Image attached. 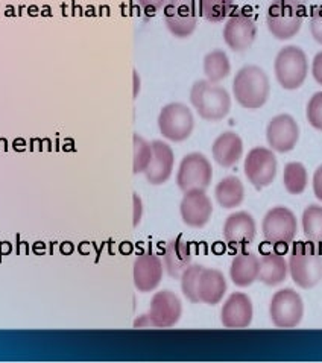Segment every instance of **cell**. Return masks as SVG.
<instances>
[{
  "instance_id": "7",
  "label": "cell",
  "mask_w": 322,
  "mask_h": 363,
  "mask_svg": "<svg viewBox=\"0 0 322 363\" xmlns=\"http://www.w3.org/2000/svg\"><path fill=\"white\" fill-rule=\"evenodd\" d=\"M213 179L210 160L201 152H190L181 160L177 172V186L186 194L190 190H207Z\"/></svg>"
},
{
  "instance_id": "31",
  "label": "cell",
  "mask_w": 322,
  "mask_h": 363,
  "mask_svg": "<svg viewBox=\"0 0 322 363\" xmlns=\"http://www.w3.org/2000/svg\"><path fill=\"white\" fill-rule=\"evenodd\" d=\"M152 160V145L146 142L142 135L134 134V160H133V172L135 175L145 174L149 163Z\"/></svg>"
},
{
  "instance_id": "25",
  "label": "cell",
  "mask_w": 322,
  "mask_h": 363,
  "mask_svg": "<svg viewBox=\"0 0 322 363\" xmlns=\"http://www.w3.org/2000/svg\"><path fill=\"white\" fill-rule=\"evenodd\" d=\"M214 198L222 208H235L239 207L245 199V187L238 177H225L218 186L214 187Z\"/></svg>"
},
{
  "instance_id": "9",
  "label": "cell",
  "mask_w": 322,
  "mask_h": 363,
  "mask_svg": "<svg viewBox=\"0 0 322 363\" xmlns=\"http://www.w3.org/2000/svg\"><path fill=\"white\" fill-rule=\"evenodd\" d=\"M270 315L272 324L277 328H295L303 321L304 303L303 298L296 291L286 287L274 294Z\"/></svg>"
},
{
  "instance_id": "13",
  "label": "cell",
  "mask_w": 322,
  "mask_h": 363,
  "mask_svg": "<svg viewBox=\"0 0 322 363\" xmlns=\"http://www.w3.org/2000/svg\"><path fill=\"white\" fill-rule=\"evenodd\" d=\"M223 41L233 52L248 50L257 38V23L250 16L239 11L228 17L223 26Z\"/></svg>"
},
{
  "instance_id": "16",
  "label": "cell",
  "mask_w": 322,
  "mask_h": 363,
  "mask_svg": "<svg viewBox=\"0 0 322 363\" xmlns=\"http://www.w3.org/2000/svg\"><path fill=\"white\" fill-rule=\"evenodd\" d=\"M182 222L190 228H204L213 215V202L206 190L186 191L179 204Z\"/></svg>"
},
{
  "instance_id": "3",
  "label": "cell",
  "mask_w": 322,
  "mask_h": 363,
  "mask_svg": "<svg viewBox=\"0 0 322 363\" xmlns=\"http://www.w3.org/2000/svg\"><path fill=\"white\" fill-rule=\"evenodd\" d=\"M287 266L294 283L301 289H312L322 280V252L315 242L296 243Z\"/></svg>"
},
{
  "instance_id": "34",
  "label": "cell",
  "mask_w": 322,
  "mask_h": 363,
  "mask_svg": "<svg viewBox=\"0 0 322 363\" xmlns=\"http://www.w3.org/2000/svg\"><path fill=\"white\" fill-rule=\"evenodd\" d=\"M137 2L148 16H154L157 11L165 8L167 0H137Z\"/></svg>"
},
{
  "instance_id": "20",
  "label": "cell",
  "mask_w": 322,
  "mask_h": 363,
  "mask_svg": "<svg viewBox=\"0 0 322 363\" xmlns=\"http://www.w3.org/2000/svg\"><path fill=\"white\" fill-rule=\"evenodd\" d=\"M213 160L221 167H233L240 162L243 155V140L234 131H225L214 138L211 146Z\"/></svg>"
},
{
  "instance_id": "26",
  "label": "cell",
  "mask_w": 322,
  "mask_h": 363,
  "mask_svg": "<svg viewBox=\"0 0 322 363\" xmlns=\"http://www.w3.org/2000/svg\"><path fill=\"white\" fill-rule=\"evenodd\" d=\"M204 74H206L207 81L213 84H219L221 81L227 79L231 73V62L227 53L222 49H213L204 57L202 62Z\"/></svg>"
},
{
  "instance_id": "21",
  "label": "cell",
  "mask_w": 322,
  "mask_h": 363,
  "mask_svg": "<svg viewBox=\"0 0 322 363\" xmlns=\"http://www.w3.org/2000/svg\"><path fill=\"white\" fill-rule=\"evenodd\" d=\"M225 292H227V280H225V275L219 269L206 268V266H204L198 280L199 303H204L207 306H216L223 300Z\"/></svg>"
},
{
  "instance_id": "17",
  "label": "cell",
  "mask_w": 322,
  "mask_h": 363,
  "mask_svg": "<svg viewBox=\"0 0 322 363\" xmlns=\"http://www.w3.org/2000/svg\"><path fill=\"white\" fill-rule=\"evenodd\" d=\"M252 316L254 308L251 298L246 294L234 292L227 298V301L222 306L221 323L225 328L240 330L251 325Z\"/></svg>"
},
{
  "instance_id": "37",
  "label": "cell",
  "mask_w": 322,
  "mask_h": 363,
  "mask_svg": "<svg viewBox=\"0 0 322 363\" xmlns=\"http://www.w3.org/2000/svg\"><path fill=\"white\" fill-rule=\"evenodd\" d=\"M143 216V202L137 194H134V227H137L140 223Z\"/></svg>"
},
{
  "instance_id": "23",
  "label": "cell",
  "mask_w": 322,
  "mask_h": 363,
  "mask_svg": "<svg viewBox=\"0 0 322 363\" xmlns=\"http://www.w3.org/2000/svg\"><path fill=\"white\" fill-rule=\"evenodd\" d=\"M260 257L250 251L239 252L231 262L230 279L238 287H250L259 279Z\"/></svg>"
},
{
  "instance_id": "33",
  "label": "cell",
  "mask_w": 322,
  "mask_h": 363,
  "mask_svg": "<svg viewBox=\"0 0 322 363\" xmlns=\"http://www.w3.org/2000/svg\"><path fill=\"white\" fill-rule=\"evenodd\" d=\"M310 34L322 46V5L316 6L310 17Z\"/></svg>"
},
{
  "instance_id": "5",
  "label": "cell",
  "mask_w": 322,
  "mask_h": 363,
  "mask_svg": "<svg viewBox=\"0 0 322 363\" xmlns=\"http://www.w3.org/2000/svg\"><path fill=\"white\" fill-rule=\"evenodd\" d=\"M277 82L284 90H298L309 74V60L299 46H284L278 50L274 61Z\"/></svg>"
},
{
  "instance_id": "24",
  "label": "cell",
  "mask_w": 322,
  "mask_h": 363,
  "mask_svg": "<svg viewBox=\"0 0 322 363\" xmlns=\"http://www.w3.org/2000/svg\"><path fill=\"white\" fill-rule=\"evenodd\" d=\"M289 275V266L284 255L277 251H267L262 254L260 271L257 281H262L266 286H278L284 283Z\"/></svg>"
},
{
  "instance_id": "18",
  "label": "cell",
  "mask_w": 322,
  "mask_h": 363,
  "mask_svg": "<svg viewBox=\"0 0 322 363\" xmlns=\"http://www.w3.org/2000/svg\"><path fill=\"white\" fill-rule=\"evenodd\" d=\"M152 160L145 170V177L149 184L161 186L170 178L175 166V154L166 142L154 140L152 143Z\"/></svg>"
},
{
  "instance_id": "14",
  "label": "cell",
  "mask_w": 322,
  "mask_h": 363,
  "mask_svg": "<svg viewBox=\"0 0 322 363\" xmlns=\"http://www.w3.org/2000/svg\"><path fill=\"white\" fill-rule=\"evenodd\" d=\"M148 315L152 323V328L175 327L182 316V304L179 296L169 289L154 294Z\"/></svg>"
},
{
  "instance_id": "12",
  "label": "cell",
  "mask_w": 322,
  "mask_h": 363,
  "mask_svg": "<svg viewBox=\"0 0 322 363\" xmlns=\"http://www.w3.org/2000/svg\"><path fill=\"white\" fill-rule=\"evenodd\" d=\"M266 140L274 152L287 154L295 149L299 140V126L291 114L272 117L266 128Z\"/></svg>"
},
{
  "instance_id": "10",
  "label": "cell",
  "mask_w": 322,
  "mask_h": 363,
  "mask_svg": "<svg viewBox=\"0 0 322 363\" xmlns=\"http://www.w3.org/2000/svg\"><path fill=\"white\" fill-rule=\"evenodd\" d=\"M165 25L177 38H189L198 26L195 0H167L163 8Z\"/></svg>"
},
{
  "instance_id": "39",
  "label": "cell",
  "mask_w": 322,
  "mask_h": 363,
  "mask_svg": "<svg viewBox=\"0 0 322 363\" xmlns=\"http://www.w3.org/2000/svg\"><path fill=\"white\" fill-rule=\"evenodd\" d=\"M138 90H140V79H138V73L134 72V96L138 94Z\"/></svg>"
},
{
  "instance_id": "2",
  "label": "cell",
  "mask_w": 322,
  "mask_h": 363,
  "mask_svg": "<svg viewBox=\"0 0 322 363\" xmlns=\"http://www.w3.org/2000/svg\"><path fill=\"white\" fill-rule=\"evenodd\" d=\"M190 104L201 119L219 122L231 110V96L223 87L207 79H199L190 89Z\"/></svg>"
},
{
  "instance_id": "4",
  "label": "cell",
  "mask_w": 322,
  "mask_h": 363,
  "mask_svg": "<svg viewBox=\"0 0 322 363\" xmlns=\"http://www.w3.org/2000/svg\"><path fill=\"white\" fill-rule=\"evenodd\" d=\"M304 17L306 5L296 0H274L267 8L266 25L274 38L286 41L301 30Z\"/></svg>"
},
{
  "instance_id": "1",
  "label": "cell",
  "mask_w": 322,
  "mask_h": 363,
  "mask_svg": "<svg viewBox=\"0 0 322 363\" xmlns=\"http://www.w3.org/2000/svg\"><path fill=\"white\" fill-rule=\"evenodd\" d=\"M271 94V81L267 73L250 64L235 73L233 81V96L245 110H259Z\"/></svg>"
},
{
  "instance_id": "35",
  "label": "cell",
  "mask_w": 322,
  "mask_h": 363,
  "mask_svg": "<svg viewBox=\"0 0 322 363\" xmlns=\"http://www.w3.org/2000/svg\"><path fill=\"white\" fill-rule=\"evenodd\" d=\"M312 77L319 85H322V50L316 53L312 61Z\"/></svg>"
},
{
  "instance_id": "36",
  "label": "cell",
  "mask_w": 322,
  "mask_h": 363,
  "mask_svg": "<svg viewBox=\"0 0 322 363\" xmlns=\"http://www.w3.org/2000/svg\"><path fill=\"white\" fill-rule=\"evenodd\" d=\"M312 186H313V194H315L316 199L322 202V164L318 166V169L315 170Z\"/></svg>"
},
{
  "instance_id": "22",
  "label": "cell",
  "mask_w": 322,
  "mask_h": 363,
  "mask_svg": "<svg viewBox=\"0 0 322 363\" xmlns=\"http://www.w3.org/2000/svg\"><path fill=\"white\" fill-rule=\"evenodd\" d=\"M163 266L165 271L172 279H179L189 264L191 263V248L190 243L184 239L177 238L167 242L163 251Z\"/></svg>"
},
{
  "instance_id": "27",
  "label": "cell",
  "mask_w": 322,
  "mask_h": 363,
  "mask_svg": "<svg viewBox=\"0 0 322 363\" xmlns=\"http://www.w3.org/2000/svg\"><path fill=\"white\" fill-rule=\"evenodd\" d=\"M283 183H284V189L291 195L304 194V190L307 189V184H309V174H307L306 166L299 162L287 163L284 166Z\"/></svg>"
},
{
  "instance_id": "38",
  "label": "cell",
  "mask_w": 322,
  "mask_h": 363,
  "mask_svg": "<svg viewBox=\"0 0 322 363\" xmlns=\"http://www.w3.org/2000/svg\"><path fill=\"white\" fill-rule=\"evenodd\" d=\"M134 327L135 328H152V323L151 319H149V315H142L138 316L135 321H134Z\"/></svg>"
},
{
  "instance_id": "11",
  "label": "cell",
  "mask_w": 322,
  "mask_h": 363,
  "mask_svg": "<svg viewBox=\"0 0 322 363\" xmlns=\"http://www.w3.org/2000/svg\"><path fill=\"white\" fill-rule=\"evenodd\" d=\"M263 238L272 245H287L294 242L298 231L295 213L287 207H274L266 213L262 223Z\"/></svg>"
},
{
  "instance_id": "19",
  "label": "cell",
  "mask_w": 322,
  "mask_h": 363,
  "mask_svg": "<svg viewBox=\"0 0 322 363\" xmlns=\"http://www.w3.org/2000/svg\"><path fill=\"white\" fill-rule=\"evenodd\" d=\"M257 233L255 220L248 211H235L225 219L223 239L230 247H246L250 245Z\"/></svg>"
},
{
  "instance_id": "6",
  "label": "cell",
  "mask_w": 322,
  "mask_h": 363,
  "mask_svg": "<svg viewBox=\"0 0 322 363\" xmlns=\"http://www.w3.org/2000/svg\"><path fill=\"white\" fill-rule=\"evenodd\" d=\"M158 130L166 140L181 143L195 130V117L186 104L172 102L165 105L158 114Z\"/></svg>"
},
{
  "instance_id": "30",
  "label": "cell",
  "mask_w": 322,
  "mask_h": 363,
  "mask_svg": "<svg viewBox=\"0 0 322 363\" xmlns=\"http://www.w3.org/2000/svg\"><path fill=\"white\" fill-rule=\"evenodd\" d=\"M204 266L199 263H190L189 268L181 274V292L193 304L199 303L198 298V280Z\"/></svg>"
},
{
  "instance_id": "15",
  "label": "cell",
  "mask_w": 322,
  "mask_h": 363,
  "mask_svg": "<svg viewBox=\"0 0 322 363\" xmlns=\"http://www.w3.org/2000/svg\"><path fill=\"white\" fill-rule=\"evenodd\" d=\"M163 260L157 254L152 251H143L137 255L133 266V279L138 292L148 294L155 291L163 280Z\"/></svg>"
},
{
  "instance_id": "28",
  "label": "cell",
  "mask_w": 322,
  "mask_h": 363,
  "mask_svg": "<svg viewBox=\"0 0 322 363\" xmlns=\"http://www.w3.org/2000/svg\"><path fill=\"white\" fill-rule=\"evenodd\" d=\"M303 231L307 240L322 242V207L318 204L309 206L303 213Z\"/></svg>"
},
{
  "instance_id": "29",
  "label": "cell",
  "mask_w": 322,
  "mask_h": 363,
  "mask_svg": "<svg viewBox=\"0 0 322 363\" xmlns=\"http://www.w3.org/2000/svg\"><path fill=\"white\" fill-rule=\"evenodd\" d=\"M234 0H199V13L210 23H221L231 13Z\"/></svg>"
},
{
  "instance_id": "8",
  "label": "cell",
  "mask_w": 322,
  "mask_h": 363,
  "mask_svg": "<svg viewBox=\"0 0 322 363\" xmlns=\"http://www.w3.org/2000/svg\"><path fill=\"white\" fill-rule=\"evenodd\" d=\"M277 157L271 147L255 146L245 157V177L257 190L271 186L277 177Z\"/></svg>"
},
{
  "instance_id": "32",
  "label": "cell",
  "mask_w": 322,
  "mask_h": 363,
  "mask_svg": "<svg viewBox=\"0 0 322 363\" xmlns=\"http://www.w3.org/2000/svg\"><path fill=\"white\" fill-rule=\"evenodd\" d=\"M306 117L310 126L318 131H322V91L315 93L307 102Z\"/></svg>"
},
{
  "instance_id": "40",
  "label": "cell",
  "mask_w": 322,
  "mask_h": 363,
  "mask_svg": "<svg viewBox=\"0 0 322 363\" xmlns=\"http://www.w3.org/2000/svg\"><path fill=\"white\" fill-rule=\"evenodd\" d=\"M296 2H299V4H303V5H306V4H307V0H296Z\"/></svg>"
}]
</instances>
